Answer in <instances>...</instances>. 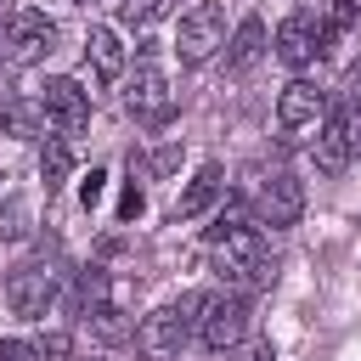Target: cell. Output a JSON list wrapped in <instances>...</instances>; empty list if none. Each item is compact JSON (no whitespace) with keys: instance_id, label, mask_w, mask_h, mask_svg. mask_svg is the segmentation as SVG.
I'll list each match as a JSON object with an SVG mask.
<instances>
[{"instance_id":"obj_19","label":"cell","mask_w":361,"mask_h":361,"mask_svg":"<svg viewBox=\"0 0 361 361\" xmlns=\"http://www.w3.org/2000/svg\"><path fill=\"white\" fill-rule=\"evenodd\" d=\"M102 305H107V271H102V265H85L79 282H73V316L85 322V316L102 310Z\"/></svg>"},{"instance_id":"obj_2","label":"cell","mask_w":361,"mask_h":361,"mask_svg":"<svg viewBox=\"0 0 361 361\" xmlns=\"http://www.w3.org/2000/svg\"><path fill=\"white\" fill-rule=\"evenodd\" d=\"M214 271H220V282H231V293L237 288H271L276 282V265L265 259V243H259L254 226H243L226 243H214Z\"/></svg>"},{"instance_id":"obj_12","label":"cell","mask_w":361,"mask_h":361,"mask_svg":"<svg viewBox=\"0 0 361 361\" xmlns=\"http://www.w3.org/2000/svg\"><path fill=\"white\" fill-rule=\"evenodd\" d=\"M220 192H226V169H220V164H203V169L186 180V192L175 197V220H197V214H209V209L220 203Z\"/></svg>"},{"instance_id":"obj_24","label":"cell","mask_w":361,"mask_h":361,"mask_svg":"<svg viewBox=\"0 0 361 361\" xmlns=\"http://www.w3.org/2000/svg\"><path fill=\"white\" fill-rule=\"evenodd\" d=\"M0 361H39V350L23 338H0Z\"/></svg>"},{"instance_id":"obj_27","label":"cell","mask_w":361,"mask_h":361,"mask_svg":"<svg viewBox=\"0 0 361 361\" xmlns=\"http://www.w3.org/2000/svg\"><path fill=\"white\" fill-rule=\"evenodd\" d=\"M248 361H276V350H271V338H259V344H248Z\"/></svg>"},{"instance_id":"obj_13","label":"cell","mask_w":361,"mask_h":361,"mask_svg":"<svg viewBox=\"0 0 361 361\" xmlns=\"http://www.w3.org/2000/svg\"><path fill=\"white\" fill-rule=\"evenodd\" d=\"M310 152H316V169H322V175H344V169H350V158H355V152H350L344 118H338L333 107H327V118H322V130H316V147H310Z\"/></svg>"},{"instance_id":"obj_11","label":"cell","mask_w":361,"mask_h":361,"mask_svg":"<svg viewBox=\"0 0 361 361\" xmlns=\"http://www.w3.org/2000/svg\"><path fill=\"white\" fill-rule=\"evenodd\" d=\"M276 118H282V130L322 124V118H327V96H322L310 79H293V85H282V96H276Z\"/></svg>"},{"instance_id":"obj_17","label":"cell","mask_w":361,"mask_h":361,"mask_svg":"<svg viewBox=\"0 0 361 361\" xmlns=\"http://www.w3.org/2000/svg\"><path fill=\"white\" fill-rule=\"evenodd\" d=\"M68 175H73V147H68V135H45V147H39V180H45V192H56Z\"/></svg>"},{"instance_id":"obj_4","label":"cell","mask_w":361,"mask_h":361,"mask_svg":"<svg viewBox=\"0 0 361 361\" xmlns=\"http://www.w3.org/2000/svg\"><path fill=\"white\" fill-rule=\"evenodd\" d=\"M220 45H226V11H220L214 0H197V6L180 17V28H175V56H180L186 68H197V62H209Z\"/></svg>"},{"instance_id":"obj_3","label":"cell","mask_w":361,"mask_h":361,"mask_svg":"<svg viewBox=\"0 0 361 361\" xmlns=\"http://www.w3.org/2000/svg\"><path fill=\"white\" fill-rule=\"evenodd\" d=\"M248 333V299L243 293H203V310H197V344L226 355L231 344H243Z\"/></svg>"},{"instance_id":"obj_6","label":"cell","mask_w":361,"mask_h":361,"mask_svg":"<svg viewBox=\"0 0 361 361\" xmlns=\"http://www.w3.org/2000/svg\"><path fill=\"white\" fill-rule=\"evenodd\" d=\"M6 305H11L17 316L39 322V316L56 305V265H45V259L11 265V276H6Z\"/></svg>"},{"instance_id":"obj_22","label":"cell","mask_w":361,"mask_h":361,"mask_svg":"<svg viewBox=\"0 0 361 361\" xmlns=\"http://www.w3.org/2000/svg\"><path fill=\"white\" fill-rule=\"evenodd\" d=\"M152 17H164V0H118V23L124 28H147Z\"/></svg>"},{"instance_id":"obj_28","label":"cell","mask_w":361,"mask_h":361,"mask_svg":"<svg viewBox=\"0 0 361 361\" xmlns=\"http://www.w3.org/2000/svg\"><path fill=\"white\" fill-rule=\"evenodd\" d=\"M152 164H158V169H175V164H180V147H164V152H158Z\"/></svg>"},{"instance_id":"obj_25","label":"cell","mask_w":361,"mask_h":361,"mask_svg":"<svg viewBox=\"0 0 361 361\" xmlns=\"http://www.w3.org/2000/svg\"><path fill=\"white\" fill-rule=\"evenodd\" d=\"M147 209V197H141V186H124V197H118V220H135Z\"/></svg>"},{"instance_id":"obj_26","label":"cell","mask_w":361,"mask_h":361,"mask_svg":"<svg viewBox=\"0 0 361 361\" xmlns=\"http://www.w3.org/2000/svg\"><path fill=\"white\" fill-rule=\"evenodd\" d=\"M34 350H39V361H62V355H68V338H62V333H45Z\"/></svg>"},{"instance_id":"obj_16","label":"cell","mask_w":361,"mask_h":361,"mask_svg":"<svg viewBox=\"0 0 361 361\" xmlns=\"http://www.w3.org/2000/svg\"><path fill=\"white\" fill-rule=\"evenodd\" d=\"M39 118H45V107L28 102V96H6V102H0V130L17 135V141H34V135H39Z\"/></svg>"},{"instance_id":"obj_5","label":"cell","mask_w":361,"mask_h":361,"mask_svg":"<svg viewBox=\"0 0 361 361\" xmlns=\"http://www.w3.org/2000/svg\"><path fill=\"white\" fill-rule=\"evenodd\" d=\"M333 23L327 17H316V11H293V17H282V28H276V56L288 62V68H310L327 45H333Z\"/></svg>"},{"instance_id":"obj_18","label":"cell","mask_w":361,"mask_h":361,"mask_svg":"<svg viewBox=\"0 0 361 361\" xmlns=\"http://www.w3.org/2000/svg\"><path fill=\"white\" fill-rule=\"evenodd\" d=\"M85 327H90V338H96V344H124V338H135V322H130L118 305L90 310V316H85Z\"/></svg>"},{"instance_id":"obj_29","label":"cell","mask_w":361,"mask_h":361,"mask_svg":"<svg viewBox=\"0 0 361 361\" xmlns=\"http://www.w3.org/2000/svg\"><path fill=\"white\" fill-rule=\"evenodd\" d=\"M73 6H96V0H73Z\"/></svg>"},{"instance_id":"obj_20","label":"cell","mask_w":361,"mask_h":361,"mask_svg":"<svg viewBox=\"0 0 361 361\" xmlns=\"http://www.w3.org/2000/svg\"><path fill=\"white\" fill-rule=\"evenodd\" d=\"M28 231H34V209H28L23 192H11V197L0 203V237H6V243H23Z\"/></svg>"},{"instance_id":"obj_23","label":"cell","mask_w":361,"mask_h":361,"mask_svg":"<svg viewBox=\"0 0 361 361\" xmlns=\"http://www.w3.org/2000/svg\"><path fill=\"white\" fill-rule=\"evenodd\" d=\"M102 186H107V175H102V169H90V175H85V186H79V203H85V209H96V203H102Z\"/></svg>"},{"instance_id":"obj_9","label":"cell","mask_w":361,"mask_h":361,"mask_svg":"<svg viewBox=\"0 0 361 361\" xmlns=\"http://www.w3.org/2000/svg\"><path fill=\"white\" fill-rule=\"evenodd\" d=\"M254 214H259V226H299V214H305V180L299 175H288V169H276L271 180H259V197H254Z\"/></svg>"},{"instance_id":"obj_10","label":"cell","mask_w":361,"mask_h":361,"mask_svg":"<svg viewBox=\"0 0 361 361\" xmlns=\"http://www.w3.org/2000/svg\"><path fill=\"white\" fill-rule=\"evenodd\" d=\"M39 107H45V118H51L62 135H79V130L90 124V90H85L79 79H45Z\"/></svg>"},{"instance_id":"obj_1","label":"cell","mask_w":361,"mask_h":361,"mask_svg":"<svg viewBox=\"0 0 361 361\" xmlns=\"http://www.w3.org/2000/svg\"><path fill=\"white\" fill-rule=\"evenodd\" d=\"M197 310H203V293H186L175 305H158L152 316L135 322V361H175L186 350V338L197 333Z\"/></svg>"},{"instance_id":"obj_21","label":"cell","mask_w":361,"mask_h":361,"mask_svg":"<svg viewBox=\"0 0 361 361\" xmlns=\"http://www.w3.org/2000/svg\"><path fill=\"white\" fill-rule=\"evenodd\" d=\"M248 226V209L243 203H226V209H214V226H209V243H226L231 231H243Z\"/></svg>"},{"instance_id":"obj_15","label":"cell","mask_w":361,"mask_h":361,"mask_svg":"<svg viewBox=\"0 0 361 361\" xmlns=\"http://www.w3.org/2000/svg\"><path fill=\"white\" fill-rule=\"evenodd\" d=\"M259 56H265V23L259 17H243L237 34H231V45H226V68L231 73H248Z\"/></svg>"},{"instance_id":"obj_14","label":"cell","mask_w":361,"mask_h":361,"mask_svg":"<svg viewBox=\"0 0 361 361\" xmlns=\"http://www.w3.org/2000/svg\"><path fill=\"white\" fill-rule=\"evenodd\" d=\"M85 56H90V68H96V79H118L124 73V39H118V28H90L85 34Z\"/></svg>"},{"instance_id":"obj_7","label":"cell","mask_w":361,"mask_h":361,"mask_svg":"<svg viewBox=\"0 0 361 361\" xmlns=\"http://www.w3.org/2000/svg\"><path fill=\"white\" fill-rule=\"evenodd\" d=\"M6 62L11 68H28V62H45L51 51H56V23L45 17V11H17L11 23H6Z\"/></svg>"},{"instance_id":"obj_8","label":"cell","mask_w":361,"mask_h":361,"mask_svg":"<svg viewBox=\"0 0 361 361\" xmlns=\"http://www.w3.org/2000/svg\"><path fill=\"white\" fill-rule=\"evenodd\" d=\"M124 107H130L135 124H169L175 118V90H169V79L152 62H141L130 73V85H124Z\"/></svg>"}]
</instances>
